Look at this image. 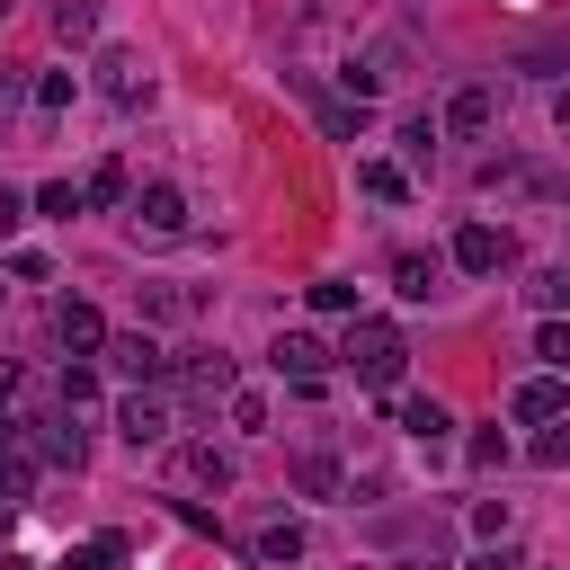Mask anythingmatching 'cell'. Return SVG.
Masks as SVG:
<instances>
[{
  "label": "cell",
  "mask_w": 570,
  "mask_h": 570,
  "mask_svg": "<svg viewBox=\"0 0 570 570\" xmlns=\"http://www.w3.org/2000/svg\"><path fill=\"white\" fill-rule=\"evenodd\" d=\"M347 365H356V383H401V365H410V338L392 330V321H365L356 312V330H347V347H338Z\"/></svg>",
  "instance_id": "6da1fadb"
},
{
  "label": "cell",
  "mask_w": 570,
  "mask_h": 570,
  "mask_svg": "<svg viewBox=\"0 0 570 570\" xmlns=\"http://www.w3.org/2000/svg\"><path fill=\"white\" fill-rule=\"evenodd\" d=\"M125 223H134L142 240H178V232H187V196H178L169 178H151V187L125 196Z\"/></svg>",
  "instance_id": "7a4b0ae2"
},
{
  "label": "cell",
  "mask_w": 570,
  "mask_h": 570,
  "mask_svg": "<svg viewBox=\"0 0 570 570\" xmlns=\"http://www.w3.org/2000/svg\"><path fill=\"white\" fill-rule=\"evenodd\" d=\"M116 428H125V445H169V428H178V419H169V392H160V383L125 392V401H116Z\"/></svg>",
  "instance_id": "3957f363"
},
{
  "label": "cell",
  "mask_w": 570,
  "mask_h": 570,
  "mask_svg": "<svg viewBox=\"0 0 570 570\" xmlns=\"http://www.w3.org/2000/svg\"><path fill=\"white\" fill-rule=\"evenodd\" d=\"M508 258H517V240H508L499 223H463V232H454V267H463V276H499Z\"/></svg>",
  "instance_id": "277c9868"
},
{
  "label": "cell",
  "mask_w": 570,
  "mask_h": 570,
  "mask_svg": "<svg viewBox=\"0 0 570 570\" xmlns=\"http://www.w3.org/2000/svg\"><path fill=\"white\" fill-rule=\"evenodd\" d=\"M107 356H116V374H125V383H160V374H169V347H160L151 330H125V338H107Z\"/></svg>",
  "instance_id": "5b68a950"
},
{
  "label": "cell",
  "mask_w": 570,
  "mask_h": 570,
  "mask_svg": "<svg viewBox=\"0 0 570 570\" xmlns=\"http://www.w3.org/2000/svg\"><path fill=\"white\" fill-rule=\"evenodd\" d=\"M508 410H517L525 428H552V419L570 410V392H561V374H525V383L508 392Z\"/></svg>",
  "instance_id": "8992f818"
},
{
  "label": "cell",
  "mask_w": 570,
  "mask_h": 570,
  "mask_svg": "<svg viewBox=\"0 0 570 570\" xmlns=\"http://www.w3.org/2000/svg\"><path fill=\"white\" fill-rule=\"evenodd\" d=\"M267 356H276V374H294V383H321V374H330V347H321L312 330H285Z\"/></svg>",
  "instance_id": "52a82bcc"
},
{
  "label": "cell",
  "mask_w": 570,
  "mask_h": 570,
  "mask_svg": "<svg viewBox=\"0 0 570 570\" xmlns=\"http://www.w3.org/2000/svg\"><path fill=\"white\" fill-rule=\"evenodd\" d=\"M490 116H499V89L490 80H472V89L445 98V134H490Z\"/></svg>",
  "instance_id": "ba28073f"
},
{
  "label": "cell",
  "mask_w": 570,
  "mask_h": 570,
  "mask_svg": "<svg viewBox=\"0 0 570 570\" xmlns=\"http://www.w3.org/2000/svg\"><path fill=\"white\" fill-rule=\"evenodd\" d=\"M98 89H107V98H125V107H142V98H151V80H142V62H134V53H98Z\"/></svg>",
  "instance_id": "9c48e42d"
},
{
  "label": "cell",
  "mask_w": 570,
  "mask_h": 570,
  "mask_svg": "<svg viewBox=\"0 0 570 570\" xmlns=\"http://www.w3.org/2000/svg\"><path fill=\"white\" fill-rule=\"evenodd\" d=\"M294 80L312 89V71H294ZM312 98H321V89H312ZM321 134H330V142H356V134H365V98H321Z\"/></svg>",
  "instance_id": "30bf717a"
},
{
  "label": "cell",
  "mask_w": 570,
  "mask_h": 570,
  "mask_svg": "<svg viewBox=\"0 0 570 570\" xmlns=\"http://www.w3.org/2000/svg\"><path fill=\"white\" fill-rule=\"evenodd\" d=\"M392 285H401L410 303H428V294L445 285V258H428V249H401V258H392Z\"/></svg>",
  "instance_id": "8fae6325"
},
{
  "label": "cell",
  "mask_w": 570,
  "mask_h": 570,
  "mask_svg": "<svg viewBox=\"0 0 570 570\" xmlns=\"http://www.w3.org/2000/svg\"><path fill=\"white\" fill-rule=\"evenodd\" d=\"M53 330H62V347H71V356H98V347H107L98 303H62V321H53Z\"/></svg>",
  "instance_id": "7c38bea8"
},
{
  "label": "cell",
  "mask_w": 570,
  "mask_h": 570,
  "mask_svg": "<svg viewBox=\"0 0 570 570\" xmlns=\"http://www.w3.org/2000/svg\"><path fill=\"white\" fill-rule=\"evenodd\" d=\"M232 392H240V374H232V356H223V347L187 365V401H232Z\"/></svg>",
  "instance_id": "4fadbf2b"
},
{
  "label": "cell",
  "mask_w": 570,
  "mask_h": 570,
  "mask_svg": "<svg viewBox=\"0 0 570 570\" xmlns=\"http://www.w3.org/2000/svg\"><path fill=\"white\" fill-rule=\"evenodd\" d=\"M178 481H187V490H232V454H214V445H178Z\"/></svg>",
  "instance_id": "5bb4252c"
},
{
  "label": "cell",
  "mask_w": 570,
  "mask_h": 570,
  "mask_svg": "<svg viewBox=\"0 0 570 570\" xmlns=\"http://www.w3.org/2000/svg\"><path fill=\"white\" fill-rule=\"evenodd\" d=\"M249 552H258L267 570H294V561H303V525H294V517H276V525H258V543H249Z\"/></svg>",
  "instance_id": "9a60e30c"
},
{
  "label": "cell",
  "mask_w": 570,
  "mask_h": 570,
  "mask_svg": "<svg viewBox=\"0 0 570 570\" xmlns=\"http://www.w3.org/2000/svg\"><path fill=\"white\" fill-rule=\"evenodd\" d=\"M401 428H410L419 445H436V436H445L454 419H445V401H428V392H410V401H401Z\"/></svg>",
  "instance_id": "2e32d148"
},
{
  "label": "cell",
  "mask_w": 570,
  "mask_h": 570,
  "mask_svg": "<svg viewBox=\"0 0 570 570\" xmlns=\"http://www.w3.org/2000/svg\"><path fill=\"white\" fill-rule=\"evenodd\" d=\"M53 36L62 45H89L98 36V0H53Z\"/></svg>",
  "instance_id": "e0dca14e"
},
{
  "label": "cell",
  "mask_w": 570,
  "mask_h": 570,
  "mask_svg": "<svg viewBox=\"0 0 570 570\" xmlns=\"http://www.w3.org/2000/svg\"><path fill=\"white\" fill-rule=\"evenodd\" d=\"M294 490H303V499H338L347 481H338V463H330V454H303V463H294Z\"/></svg>",
  "instance_id": "ac0fdd59"
},
{
  "label": "cell",
  "mask_w": 570,
  "mask_h": 570,
  "mask_svg": "<svg viewBox=\"0 0 570 570\" xmlns=\"http://www.w3.org/2000/svg\"><path fill=\"white\" fill-rule=\"evenodd\" d=\"M534 356H543L552 374H570V321H561V312H552V321L534 330Z\"/></svg>",
  "instance_id": "d6986e66"
},
{
  "label": "cell",
  "mask_w": 570,
  "mask_h": 570,
  "mask_svg": "<svg viewBox=\"0 0 570 570\" xmlns=\"http://www.w3.org/2000/svg\"><path fill=\"white\" fill-rule=\"evenodd\" d=\"M534 312H570V267H534Z\"/></svg>",
  "instance_id": "ffe728a7"
},
{
  "label": "cell",
  "mask_w": 570,
  "mask_h": 570,
  "mask_svg": "<svg viewBox=\"0 0 570 570\" xmlns=\"http://www.w3.org/2000/svg\"><path fill=\"white\" fill-rule=\"evenodd\" d=\"M356 187H365V196H410V178H401L392 160H356Z\"/></svg>",
  "instance_id": "44dd1931"
},
{
  "label": "cell",
  "mask_w": 570,
  "mask_h": 570,
  "mask_svg": "<svg viewBox=\"0 0 570 570\" xmlns=\"http://www.w3.org/2000/svg\"><path fill=\"white\" fill-rule=\"evenodd\" d=\"M80 205H89V187H71V178H53V187H36V214H62V223H71Z\"/></svg>",
  "instance_id": "7402d4cb"
},
{
  "label": "cell",
  "mask_w": 570,
  "mask_h": 570,
  "mask_svg": "<svg viewBox=\"0 0 570 570\" xmlns=\"http://www.w3.org/2000/svg\"><path fill=\"white\" fill-rule=\"evenodd\" d=\"M80 454H89V436L53 419V428H45V463H71V472H80Z\"/></svg>",
  "instance_id": "603a6c76"
},
{
  "label": "cell",
  "mask_w": 570,
  "mask_h": 570,
  "mask_svg": "<svg viewBox=\"0 0 570 570\" xmlns=\"http://www.w3.org/2000/svg\"><path fill=\"white\" fill-rule=\"evenodd\" d=\"M125 552H134V543H125V534H98V543H89V552H71V561H62V570H116V561H125Z\"/></svg>",
  "instance_id": "cb8c5ba5"
},
{
  "label": "cell",
  "mask_w": 570,
  "mask_h": 570,
  "mask_svg": "<svg viewBox=\"0 0 570 570\" xmlns=\"http://www.w3.org/2000/svg\"><path fill=\"white\" fill-rule=\"evenodd\" d=\"M534 463H543V472H570V419H552V428L534 436Z\"/></svg>",
  "instance_id": "d4e9b609"
},
{
  "label": "cell",
  "mask_w": 570,
  "mask_h": 570,
  "mask_svg": "<svg viewBox=\"0 0 570 570\" xmlns=\"http://www.w3.org/2000/svg\"><path fill=\"white\" fill-rule=\"evenodd\" d=\"M517 71H570V45H561V36H543V45H525V53H517Z\"/></svg>",
  "instance_id": "484cf974"
},
{
  "label": "cell",
  "mask_w": 570,
  "mask_h": 570,
  "mask_svg": "<svg viewBox=\"0 0 570 570\" xmlns=\"http://www.w3.org/2000/svg\"><path fill=\"white\" fill-rule=\"evenodd\" d=\"M71 98H80V80H71V71H45V80H36V107H45V116H62Z\"/></svg>",
  "instance_id": "4316f807"
},
{
  "label": "cell",
  "mask_w": 570,
  "mask_h": 570,
  "mask_svg": "<svg viewBox=\"0 0 570 570\" xmlns=\"http://www.w3.org/2000/svg\"><path fill=\"white\" fill-rule=\"evenodd\" d=\"M436 134H445V116H410V125H401V151H410V160H428V151H436Z\"/></svg>",
  "instance_id": "83f0119b"
},
{
  "label": "cell",
  "mask_w": 570,
  "mask_h": 570,
  "mask_svg": "<svg viewBox=\"0 0 570 570\" xmlns=\"http://www.w3.org/2000/svg\"><path fill=\"white\" fill-rule=\"evenodd\" d=\"M89 205H125V169H116V160L89 169Z\"/></svg>",
  "instance_id": "f1b7e54d"
},
{
  "label": "cell",
  "mask_w": 570,
  "mask_h": 570,
  "mask_svg": "<svg viewBox=\"0 0 570 570\" xmlns=\"http://www.w3.org/2000/svg\"><path fill=\"white\" fill-rule=\"evenodd\" d=\"M312 312H356V285H347V276H321V285H312Z\"/></svg>",
  "instance_id": "f546056e"
},
{
  "label": "cell",
  "mask_w": 570,
  "mask_h": 570,
  "mask_svg": "<svg viewBox=\"0 0 570 570\" xmlns=\"http://www.w3.org/2000/svg\"><path fill=\"white\" fill-rule=\"evenodd\" d=\"M89 401H98V365H71L62 374V410H89Z\"/></svg>",
  "instance_id": "4dcf8cb0"
},
{
  "label": "cell",
  "mask_w": 570,
  "mask_h": 570,
  "mask_svg": "<svg viewBox=\"0 0 570 570\" xmlns=\"http://www.w3.org/2000/svg\"><path fill=\"white\" fill-rule=\"evenodd\" d=\"M232 428H240V436H267V401H258V392H232Z\"/></svg>",
  "instance_id": "1f68e13d"
},
{
  "label": "cell",
  "mask_w": 570,
  "mask_h": 570,
  "mask_svg": "<svg viewBox=\"0 0 570 570\" xmlns=\"http://www.w3.org/2000/svg\"><path fill=\"white\" fill-rule=\"evenodd\" d=\"M472 534L499 543V534H508V499H481V508H472Z\"/></svg>",
  "instance_id": "d6a6232c"
},
{
  "label": "cell",
  "mask_w": 570,
  "mask_h": 570,
  "mask_svg": "<svg viewBox=\"0 0 570 570\" xmlns=\"http://www.w3.org/2000/svg\"><path fill=\"white\" fill-rule=\"evenodd\" d=\"M463 570H525V561H517V543H508V534H499V543H481V552H472V561H463Z\"/></svg>",
  "instance_id": "836d02e7"
},
{
  "label": "cell",
  "mask_w": 570,
  "mask_h": 570,
  "mask_svg": "<svg viewBox=\"0 0 570 570\" xmlns=\"http://www.w3.org/2000/svg\"><path fill=\"white\" fill-rule=\"evenodd\" d=\"M472 463H481V472H499V463H508V436H499V428H481V436H472Z\"/></svg>",
  "instance_id": "e575fe53"
},
{
  "label": "cell",
  "mask_w": 570,
  "mask_h": 570,
  "mask_svg": "<svg viewBox=\"0 0 570 570\" xmlns=\"http://www.w3.org/2000/svg\"><path fill=\"white\" fill-rule=\"evenodd\" d=\"M18 223H27V196H9V187H0V240H9Z\"/></svg>",
  "instance_id": "d590c367"
},
{
  "label": "cell",
  "mask_w": 570,
  "mask_h": 570,
  "mask_svg": "<svg viewBox=\"0 0 570 570\" xmlns=\"http://www.w3.org/2000/svg\"><path fill=\"white\" fill-rule=\"evenodd\" d=\"M9 392H18V365H9V356H0V401H9Z\"/></svg>",
  "instance_id": "8d00e7d4"
},
{
  "label": "cell",
  "mask_w": 570,
  "mask_h": 570,
  "mask_svg": "<svg viewBox=\"0 0 570 570\" xmlns=\"http://www.w3.org/2000/svg\"><path fill=\"white\" fill-rule=\"evenodd\" d=\"M552 125H570V89H561V98H552Z\"/></svg>",
  "instance_id": "74e56055"
},
{
  "label": "cell",
  "mask_w": 570,
  "mask_h": 570,
  "mask_svg": "<svg viewBox=\"0 0 570 570\" xmlns=\"http://www.w3.org/2000/svg\"><path fill=\"white\" fill-rule=\"evenodd\" d=\"M0 517H9V508H0Z\"/></svg>",
  "instance_id": "f35d334b"
}]
</instances>
